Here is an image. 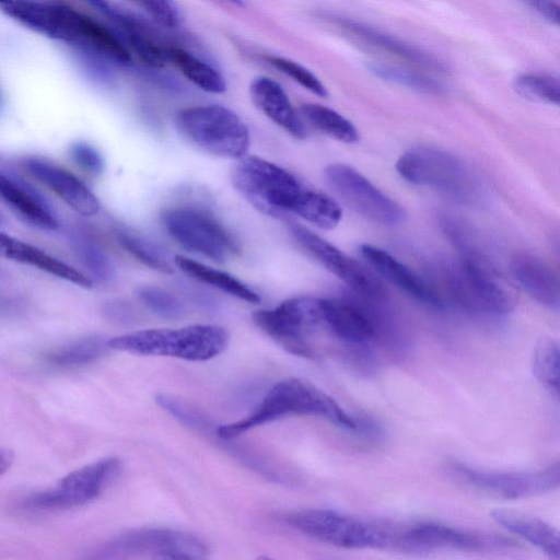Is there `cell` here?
<instances>
[{
	"mask_svg": "<svg viewBox=\"0 0 560 560\" xmlns=\"http://www.w3.org/2000/svg\"><path fill=\"white\" fill-rule=\"evenodd\" d=\"M294 241L327 270L343 281L351 290L365 299L382 302L387 290L376 275L364 265L301 225H292Z\"/></svg>",
	"mask_w": 560,
	"mask_h": 560,
	"instance_id": "obj_14",
	"label": "cell"
},
{
	"mask_svg": "<svg viewBox=\"0 0 560 560\" xmlns=\"http://www.w3.org/2000/svg\"><path fill=\"white\" fill-rule=\"evenodd\" d=\"M116 236L119 244L143 265L163 273L173 272L166 254L155 243L125 230L117 231Z\"/></svg>",
	"mask_w": 560,
	"mask_h": 560,
	"instance_id": "obj_31",
	"label": "cell"
},
{
	"mask_svg": "<svg viewBox=\"0 0 560 560\" xmlns=\"http://www.w3.org/2000/svg\"><path fill=\"white\" fill-rule=\"evenodd\" d=\"M491 517L504 529L528 541L551 560L560 558V538L556 527L544 520L520 511L495 509Z\"/></svg>",
	"mask_w": 560,
	"mask_h": 560,
	"instance_id": "obj_24",
	"label": "cell"
},
{
	"mask_svg": "<svg viewBox=\"0 0 560 560\" xmlns=\"http://www.w3.org/2000/svg\"><path fill=\"white\" fill-rule=\"evenodd\" d=\"M121 471L120 458H101L69 472L52 488L30 495L23 505L37 511L68 510L85 505L97 499Z\"/></svg>",
	"mask_w": 560,
	"mask_h": 560,
	"instance_id": "obj_9",
	"label": "cell"
},
{
	"mask_svg": "<svg viewBox=\"0 0 560 560\" xmlns=\"http://www.w3.org/2000/svg\"><path fill=\"white\" fill-rule=\"evenodd\" d=\"M254 323L289 352L312 357L307 335L322 323L320 299L298 296L271 310L257 311Z\"/></svg>",
	"mask_w": 560,
	"mask_h": 560,
	"instance_id": "obj_13",
	"label": "cell"
},
{
	"mask_svg": "<svg viewBox=\"0 0 560 560\" xmlns=\"http://www.w3.org/2000/svg\"><path fill=\"white\" fill-rule=\"evenodd\" d=\"M527 5L530 7L538 15L548 22L558 25L559 24V4L553 1H529Z\"/></svg>",
	"mask_w": 560,
	"mask_h": 560,
	"instance_id": "obj_39",
	"label": "cell"
},
{
	"mask_svg": "<svg viewBox=\"0 0 560 560\" xmlns=\"http://www.w3.org/2000/svg\"><path fill=\"white\" fill-rule=\"evenodd\" d=\"M231 179L248 202L275 218L294 214L306 189L291 173L258 156L237 160Z\"/></svg>",
	"mask_w": 560,
	"mask_h": 560,
	"instance_id": "obj_6",
	"label": "cell"
},
{
	"mask_svg": "<svg viewBox=\"0 0 560 560\" xmlns=\"http://www.w3.org/2000/svg\"><path fill=\"white\" fill-rule=\"evenodd\" d=\"M4 224V218L2 217V214L0 213V226H2Z\"/></svg>",
	"mask_w": 560,
	"mask_h": 560,
	"instance_id": "obj_44",
	"label": "cell"
},
{
	"mask_svg": "<svg viewBox=\"0 0 560 560\" xmlns=\"http://www.w3.org/2000/svg\"><path fill=\"white\" fill-rule=\"evenodd\" d=\"M207 546L197 536L168 528H145L126 533L100 551L104 559L149 553L151 557L163 552H185L205 556Z\"/></svg>",
	"mask_w": 560,
	"mask_h": 560,
	"instance_id": "obj_15",
	"label": "cell"
},
{
	"mask_svg": "<svg viewBox=\"0 0 560 560\" xmlns=\"http://www.w3.org/2000/svg\"><path fill=\"white\" fill-rule=\"evenodd\" d=\"M71 244L75 255L95 280L108 282L114 277V266L109 257L91 236L74 233Z\"/></svg>",
	"mask_w": 560,
	"mask_h": 560,
	"instance_id": "obj_29",
	"label": "cell"
},
{
	"mask_svg": "<svg viewBox=\"0 0 560 560\" xmlns=\"http://www.w3.org/2000/svg\"><path fill=\"white\" fill-rule=\"evenodd\" d=\"M103 311L106 317L114 322L127 323L132 318L130 306L122 301L107 302Z\"/></svg>",
	"mask_w": 560,
	"mask_h": 560,
	"instance_id": "obj_38",
	"label": "cell"
},
{
	"mask_svg": "<svg viewBox=\"0 0 560 560\" xmlns=\"http://www.w3.org/2000/svg\"><path fill=\"white\" fill-rule=\"evenodd\" d=\"M287 523L316 540L345 549L388 550L392 522L365 520L329 509H304L289 513Z\"/></svg>",
	"mask_w": 560,
	"mask_h": 560,
	"instance_id": "obj_5",
	"label": "cell"
},
{
	"mask_svg": "<svg viewBox=\"0 0 560 560\" xmlns=\"http://www.w3.org/2000/svg\"><path fill=\"white\" fill-rule=\"evenodd\" d=\"M359 252L376 273L408 295L429 305L441 306L443 304L430 281L388 252L371 244H361Z\"/></svg>",
	"mask_w": 560,
	"mask_h": 560,
	"instance_id": "obj_19",
	"label": "cell"
},
{
	"mask_svg": "<svg viewBox=\"0 0 560 560\" xmlns=\"http://www.w3.org/2000/svg\"><path fill=\"white\" fill-rule=\"evenodd\" d=\"M249 94L255 106L290 136L299 140L307 137L300 113L280 83L265 75L256 77L250 83Z\"/></svg>",
	"mask_w": 560,
	"mask_h": 560,
	"instance_id": "obj_21",
	"label": "cell"
},
{
	"mask_svg": "<svg viewBox=\"0 0 560 560\" xmlns=\"http://www.w3.org/2000/svg\"><path fill=\"white\" fill-rule=\"evenodd\" d=\"M559 354L558 342L550 337L541 338L533 354L534 375L545 387L555 393L559 392L560 384Z\"/></svg>",
	"mask_w": 560,
	"mask_h": 560,
	"instance_id": "obj_30",
	"label": "cell"
},
{
	"mask_svg": "<svg viewBox=\"0 0 560 560\" xmlns=\"http://www.w3.org/2000/svg\"><path fill=\"white\" fill-rule=\"evenodd\" d=\"M303 121L317 130L345 143H355L360 136L355 126L338 112L316 103H304L300 107Z\"/></svg>",
	"mask_w": 560,
	"mask_h": 560,
	"instance_id": "obj_27",
	"label": "cell"
},
{
	"mask_svg": "<svg viewBox=\"0 0 560 560\" xmlns=\"http://www.w3.org/2000/svg\"><path fill=\"white\" fill-rule=\"evenodd\" d=\"M0 198L23 221L45 231L59 229V221L48 203L24 183L0 171Z\"/></svg>",
	"mask_w": 560,
	"mask_h": 560,
	"instance_id": "obj_22",
	"label": "cell"
},
{
	"mask_svg": "<svg viewBox=\"0 0 560 560\" xmlns=\"http://www.w3.org/2000/svg\"><path fill=\"white\" fill-rule=\"evenodd\" d=\"M174 261L186 275L224 291L230 295L248 303H258L260 301L258 293L230 273L184 256H176Z\"/></svg>",
	"mask_w": 560,
	"mask_h": 560,
	"instance_id": "obj_25",
	"label": "cell"
},
{
	"mask_svg": "<svg viewBox=\"0 0 560 560\" xmlns=\"http://www.w3.org/2000/svg\"><path fill=\"white\" fill-rule=\"evenodd\" d=\"M509 269L513 279L533 300L549 310H559V277L548 262L533 253L517 252L511 257Z\"/></svg>",
	"mask_w": 560,
	"mask_h": 560,
	"instance_id": "obj_20",
	"label": "cell"
},
{
	"mask_svg": "<svg viewBox=\"0 0 560 560\" xmlns=\"http://www.w3.org/2000/svg\"><path fill=\"white\" fill-rule=\"evenodd\" d=\"M256 560H272V559H270L269 557H266V556H260Z\"/></svg>",
	"mask_w": 560,
	"mask_h": 560,
	"instance_id": "obj_42",
	"label": "cell"
},
{
	"mask_svg": "<svg viewBox=\"0 0 560 560\" xmlns=\"http://www.w3.org/2000/svg\"><path fill=\"white\" fill-rule=\"evenodd\" d=\"M107 348V340L92 336L77 340L48 355V361L59 366L86 364L101 357Z\"/></svg>",
	"mask_w": 560,
	"mask_h": 560,
	"instance_id": "obj_32",
	"label": "cell"
},
{
	"mask_svg": "<svg viewBox=\"0 0 560 560\" xmlns=\"http://www.w3.org/2000/svg\"><path fill=\"white\" fill-rule=\"evenodd\" d=\"M267 60L279 72L289 77L313 94L319 97L328 96V91L325 84L303 65L292 59L279 56H270Z\"/></svg>",
	"mask_w": 560,
	"mask_h": 560,
	"instance_id": "obj_34",
	"label": "cell"
},
{
	"mask_svg": "<svg viewBox=\"0 0 560 560\" xmlns=\"http://www.w3.org/2000/svg\"><path fill=\"white\" fill-rule=\"evenodd\" d=\"M324 178L343 202L365 219L382 225H398L406 219L404 208L350 165L326 166Z\"/></svg>",
	"mask_w": 560,
	"mask_h": 560,
	"instance_id": "obj_10",
	"label": "cell"
},
{
	"mask_svg": "<svg viewBox=\"0 0 560 560\" xmlns=\"http://www.w3.org/2000/svg\"><path fill=\"white\" fill-rule=\"evenodd\" d=\"M165 230L179 245L215 261L237 253L230 233L210 213L195 207H176L162 215Z\"/></svg>",
	"mask_w": 560,
	"mask_h": 560,
	"instance_id": "obj_11",
	"label": "cell"
},
{
	"mask_svg": "<svg viewBox=\"0 0 560 560\" xmlns=\"http://www.w3.org/2000/svg\"><path fill=\"white\" fill-rule=\"evenodd\" d=\"M136 3L160 26L175 28L183 21L180 11L172 1L142 0Z\"/></svg>",
	"mask_w": 560,
	"mask_h": 560,
	"instance_id": "obj_36",
	"label": "cell"
},
{
	"mask_svg": "<svg viewBox=\"0 0 560 560\" xmlns=\"http://www.w3.org/2000/svg\"><path fill=\"white\" fill-rule=\"evenodd\" d=\"M166 56L199 89L212 94L225 92L226 82L223 75L206 61L177 47L166 48Z\"/></svg>",
	"mask_w": 560,
	"mask_h": 560,
	"instance_id": "obj_26",
	"label": "cell"
},
{
	"mask_svg": "<svg viewBox=\"0 0 560 560\" xmlns=\"http://www.w3.org/2000/svg\"><path fill=\"white\" fill-rule=\"evenodd\" d=\"M175 126L183 137L211 155L241 160L248 152V128L225 106L208 104L183 108L175 116Z\"/></svg>",
	"mask_w": 560,
	"mask_h": 560,
	"instance_id": "obj_7",
	"label": "cell"
},
{
	"mask_svg": "<svg viewBox=\"0 0 560 560\" xmlns=\"http://www.w3.org/2000/svg\"><path fill=\"white\" fill-rule=\"evenodd\" d=\"M451 468L456 478L470 488L505 500L540 495L560 485L559 462L528 471L485 470L462 463H454Z\"/></svg>",
	"mask_w": 560,
	"mask_h": 560,
	"instance_id": "obj_12",
	"label": "cell"
},
{
	"mask_svg": "<svg viewBox=\"0 0 560 560\" xmlns=\"http://www.w3.org/2000/svg\"><path fill=\"white\" fill-rule=\"evenodd\" d=\"M230 341L226 329L217 325H192L177 329H145L114 337L107 348L142 355L207 361L223 352Z\"/></svg>",
	"mask_w": 560,
	"mask_h": 560,
	"instance_id": "obj_3",
	"label": "cell"
},
{
	"mask_svg": "<svg viewBox=\"0 0 560 560\" xmlns=\"http://www.w3.org/2000/svg\"><path fill=\"white\" fill-rule=\"evenodd\" d=\"M2 105H3V97H2L1 90H0V112H1Z\"/></svg>",
	"mask_w": 560,
	"mask_h": 560,
	"instance_id": "obj_43",
	"label": "cell"
},
{
	"mask_svg": "<svg viewBox=\"0 0 560 560\" xmlns=\"http://www.w3.org/2000/svg\"><path fill=\"white\" fill-rule=\"evenodd\" d=\"M514 89L527 100L555 105L559 104V81L552 75L523 73L515 78Z\"/></svg>",
	"mask_w": 560,
	"mask_h": 560,
	"instance_id": "obj_33",
	"label": "cell"
},
{
	"mask_svg": "<svg viewBox=\"0 0 560 560\" xmlns=\"http://www.w3.org/2000/svg\"><path fill=\"white\" fill-rule=\"evenodd\" d=\"M431 284L443 302L446 298L471 313L503 315L511 312L513 294L497 279V273L469 265L459 258H441L432 266Z\"/></svg>",
	"mask_w": 560,
	"mask_h": 560,
	"instance_id": "obj_4",
	"label": "cell"
},
{
	"mask_svg": "<svg viewBox=\"0 0 560 560\" xmlns=\"http://www.w3.org/2000/svg\"><path fill=\"white\" fill-rule=\"evenodd\" d=\"M514 541L489 533L475 532L431 521L394 522L390 549L408 555L444 550L469 552L509 549Z\"/></svg>",
	"mask_w": 560,
	"mask_h": 560,
	"instance_id": "obj_8",
	"label": "cell"
},
{
	"mask_svg": "<svg viewBox=\"0 0 560 560\" xmlns=\"http://www.w3.org/2000/svg\"><path fill=\"white\" fill-rule=\"evenodd\" d=\"M14 453L7 447H0V476L3 475L13 464Z\"/></svg>",
	"mask_w": 560,
	"mask_h": 560,
	"instance_id": "obj_41",
	"label": "cell"
},
{
	"mask_svg": "<svg viewBox=\"0 0 560 560\" xmlns=\"http://www.w3.org/2000/svg\"><path fill=\"white\" fill-rule=\"evenodd\" d=\"M287 416L319 417L343 429L360 431V421L347 413L332 397L307 381L290 377L275 384L248 416L219 427L217 434L221 439H234Z\"/></svg>",
	"mask_w": 560,
	"mask_h": 560,
	"instance_id": "obj_1",
	"label": "cell"
},
{
	"mask_svg": "<svg viewBox=\"0 0 560 560\" xmlns=\"http://www.w3.org/2000/svg\"><path fill=\"white\" fill-rule=\"evenodd\" d=\"M329 19L354 38L397 58L430 71L441 73L448 71L447 65L442 59L421 46L349 16L332 14Z\"/></svg>",
	"mask_w": 560,
	"mask_h": 560,
	"instance_id": "obj_17",
	"label": "cell"
},
{
	"mask_svg": "<svg viewBox=\"0 0 560 560\" xmlns=\"http://www.w3.org/2000/svg\"><path fill=\"white\" fill-rule=\"evenodd\" d=\"M396 171L406 182L436 190L462 205L475 206L485 199L479 175L465 161L442 149H409L397 160Z\"/></svg>",
	"mask_w": 560,
	"mask_h": 560,
	"instance_id": "obj_2",
	"label": "cell"
},
{
	"mask_svg": "<svg viewBox=\"0 0 560 560\" xmlns=\"http://www.w3.org/2000/svg\"><path fill=\"white\" fill-rule=\"evenodd\" d=\"M152 560H207L203 556L185 552H163L152 557Z\"/></svg>",
	"mask_w": 560,
	"mask_h": 560,
	"instance_id": "obj_40",
	"label": "cell"
},
{
	"mask_svg": "<svg viewBox=\"0 0 560 560\" xmlns=\"http://www.w3.org/2000/svg\"><path fill=\"white\" fill-rule=\"evenodd\" d=\"M23 166L27 173L44 184L77 213L93 217L101 202L93 191L74 174L40 158H26Z\"/></svg>",
	"mask_w": 560,
	"mask_h": 560,
	"instance_id": "obj_18",
	"label": "cell"
},
{
	"mask_svg": "<svg viewBox=\"0 0 560 560\" xmlns=\"http://www.w3.org/2000/svg\"><path fill=\"white\" fill-rule=\"evenodd\" d=\"M0 258L33 266L83 288H91L93 284V281L81 271L3 232H0Z\"/></svg>",
	"mask_w": 560,
	"mask_h": 560,
	"instance_id": "obj_23",
	"label": "cell"
},
{
	"mask_svg": "<svg viewBox=\"0 0 560 560\" xmlns=\"http://www.w3.org/2000/svg\"><path fill=\"white\" fill-rule=\"evenodd\" d=\"M358 295V294H357ZM353 298L320 299L322 323L342 341L364 345L383 330L371 305Z\"/></svg>",
	"mask_w": 560,
	"mask_h": 560,
	"instance_id": "obj_16",
	"label": "cell"
},
{
	"mask_svg": "<svg viewBox=\"0 0 560 560\" xmlns=\"http://www.w3.org/2000/svg\"><path fill=\"white\" fill-rule=\"evenodd\" d=\"M69 154L73 162L88 173L100 175L104 172L105 162L100 151L84 141L70 145Z\"/></svg>",
	"mask_w": 560,
	"mask_h": 560,
	"instance_id": "obj_37",
	"label": "cell"
},
{
	"mask_svg": "<svg viewBox=\"0 0 560 560\" xmlns=\"http://www.w3.org/2000/svg\"><path fill=\"white\" fill-rule=\"evenodd\" d=\"M368 68L373 74L384 81L417 92L436 95L445 92V86L442 82L422 72L381 61H371L368 63Z\"/></svg>",
	"mask_w": 560,
	"mask_h": 560,
	"instance_id": "obj_28",
	"label": "cell"
},
{
	"mask_svg": "<svg viewBox=\"0 0 560 560\" xmlns=\"http://www.w3.org/2000/svg\"><path fill=\"white\" fill-rule=\"evenodd\" d=\"M138 294L141 301L161 317L175 319L184 314V306L180 301L161 288L145 285L139 289Z\"/></svg>",
	"mask_w": 560,
	"mask_h": 560,
	"instance_id": "obj_35",
	"label": "cell"
}]
</instances>
